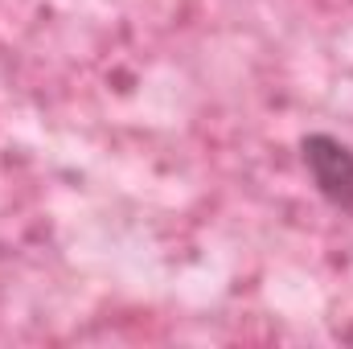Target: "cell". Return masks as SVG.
<instances>
[{"mask_svg":"<svg viewBox=\"0 0 353 349\" xmlns=\"http://www.w3.org/2000/svg\"><path fill=\"white\" fill-rule=\"evenodd\" d=\"M300 161L312 189L337 210L353 218V144L337 140L333 132H308L300 140Z\"/></svg>","mask_w":353,"mask_h":349,"instance_id":"cell-1","label":"cell"}]
</instances>
